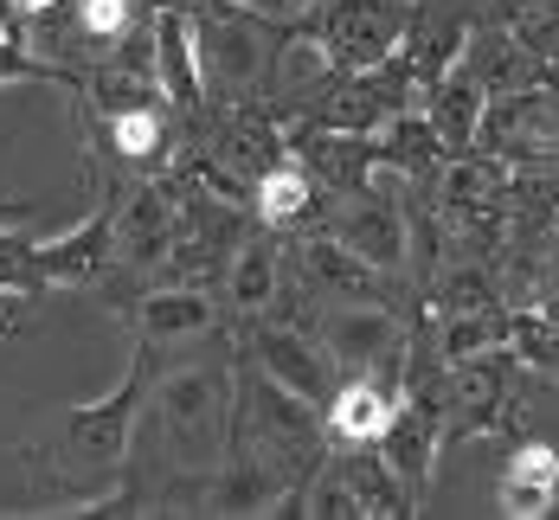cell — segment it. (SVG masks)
<instances>
[{"label": "cell", "mask_w": 559, "mask_h": 520, "mask_svg": "<svg viewBox=\"0 0 559 520\" xmlns=\"http://www.w3.org/2000/svg\"><path fill=\"white\" fill-rule=\"evenodd\" d=\"M155 379V341L135 347V366L129 379L116 386V399L104 404H64L58 418V444L52 450H33V482L39 495H58V501H78L71 515H91L104 495L97 482H110L122 457H129V431H135V404Z\"/></svg>", "instance_id": "cell-1"}, {"label": "cell", "mask_w": 559, "mask_h": 520, "mask_svg": "<svg viewBox=\"0 0 559 520\" xmlns=\"http://www.w3.org/2000/svg\"><path fill=\"white\" fill-rule=\"evenodd\" d=\"M155 418H162L168 450L187 469H213V462H225L231 424H238L231 418V379L213 366H187V373L155 386Z\"/></svg>", "instance_id": "cell-2"}, {"label": "cell", "mask_w": 559, "mask_h": 520, "mask_svg": "<svg viewBox=\"0 0 559 520\" xmlns=\"http://www.w3.org/2000/svg\"><path fill=\"white\" fill-rule=\"evenodd\" d=\"M412 26H418L412 0H329L316 13V33L329 39L341 71H380L386 58H399Z\"/></svg>", "instance_id": "cell-3"}, {"label": "cell", "mask_w": 559, "mask_h": 520, "mask_svg": "<svg viewBox=\"0 0 559 520\" xmlns=\"http://www.w3.org/2000/svg\"><path fill=\"white\" fill-rule=\"evenodd\" d=\"M180 226V180H142L135 193H116V264L142 270L174 251Z\"/></svg>", "instance_id": "cell-4"}, {"label": "cell", "mask_w": 559, "mask_h": 520, "mask_svg": "<svg viewBox=\"0 0 559 520\" xmlns=\"http://www.w3.org/2000/svg\"><path fill=\"white\" fill-rule=\"evenodd\" d=\"M399 404H405V386H399V373H360V379H347L335 386V399L322 404V424H329V444L341 450H373L380 437L392 431V418H399Z\"/></svg>", "instance_id": "cell-5"}, {"label": "cell", "mask_w": 559, "mask_h": 520, "mask_svg": "<svg viewBox=\"0 0 559 520\" xmlns=\"http://www.w3.org/2000/svg\"><path fill=\"white\" fill-rule=\"evenodd\" d=\"M251 347H258V366H264L277 386L302 392L309 404H329V399H335V353L322 347V335H302V328L264 322V328L251 335Z\"/></svg>", "instance_id": "cell-6"}, {"label": "cell", "mask_w": 559, "mask_h": 520, "mask_svg": "<svg viewBox=\"0 0 559 520\" xmlns=\"http://www.w3.org/2000/svg\"><path fill=\"white\" fill-rule=\"evenodd\" d=\"M329 231H335L360 264H373V270H399V264H405V231H412V219H405L399 199H386L380 186H367V193H347V206L335 213V226Z\"/></svg>", "instance_id": "cell-7"}, {"label": "cell", "mask_w": 559, "mask_h": 520, "mask_svg": "<svg viewBox=\"0 0 559 520\" xmlns=\"http://www.w3.org/2000/svg\"><path fill=\"white\" fill-rule=\"evenodd\" d=\"M148 64H155L162 97H168L174 110H200V97H206V71H200V39H193V13H187V7H168V0H162Z\"/></svg>", "instance_id": "cell-8"}, {"label": "cell", "mask_w": 559, "mask_h": 520, "mask_svg": "<svg viewBox=\"0 0 559 520\" xmlns=\"http://www.w3.org/2000/svg\"><path fill=\"white\" fill-rule=\"evenodd\" d=\"M322 347L335 353V366H373V360H399V322L373 302H335L322 309Z\"/></svg>", "instance_id": "cell-9"}, {"label": "cell", "mask_w": 559, "mask_h": 520, "mask_svg": "<svg viewBox=\"0 0 559 520\" xmlns=\"http://www.w3.org/2000/svg\"><path fill=\"white\" fill-rule=\"evenodd\" d=\"M483 104H489V84H483L469 64H450L444 77L425 90V116H431V129H438L444 155H469V148H476Z\"/></svg>", "instance_id": "cell-10"}, {"label": "cell", "mask_w": 559, "mask_h": 520, "mask_svg": "<svg viewBox=\"0 0 559 520\" xmlns=\"http://www.w3.org/2000/svg\"><path fill=\"white\" fill-rule=\"evenodd\" d=\"M496 508L508 520H540L559 508V450L554 444H521L496 482Z\"/></svg>", "instance_id": "cell-11"}, {"label": "cell", "mask_w": 559, "mask_h": 520, "mask_svg": "<svg viewBox=\"0 0 559 520\" xmlns=\"http://www.w3.org/2000/svg\"><path fill=\"white\" fill-rule=\"evenodd\" d=\"M277 251H283L277 238H238L231 270H225V302H231V309L258 315V309H271V302H277V270H283Z\"/></svg>", "instance_id": "cell-12"}, {"label": "cell", "mask_w": 559, "mask_h": 520, "mask_svg": "<svg viewBox=\"0 0 559 520\" xmlns=\"http://www.w3.org/2000/svg\"><path fill=\"white\" fill-rule=\"evenodd\" d=\"M135 322H142V341H174V335H206L219 309L206 289H155L135 302Z\"/></svg>", "instance_id": "cell-13"}, {"label": "cell", "mask_w": 559, "mask_h": 520, "mask_svg": "<svg viewBox=\"0 0 559 520\" xmlns=\"http://www.w3.org/2000/svg\"><path fill=\"white\" fill-rule=\"evenodd\" d=\"M309 206H316V173L302 168L296 155L271 161V168L258 173V186H251V213H258L271 231H277V226H296Z\"/></svg>", "instance_id": "cell-14"}, {"label": "cell", "mask_w": 559, "mask_h": 520, "mask_svg": "<svg viewBox=\"0 0 559 520\" xmlns=\"http://www.w3.org/2000/svg\"><path fill=\"white\" fill-rule=\"evenodd\" d=\"M508 180H514L508 155H450L444 206L456 213V219H476V206H496V199L508 193Z\"/></svg>", "instance_id": "cell-15"}, {"label": "cell", "mask_w": 559, "mask_h": 520, "mask_svg": "<svg viewBox=\"0 0 559 520\" xmlns=\"http://www.w3.org/2000/svg\"><path fill=\"white\" fill-rule=\"evenodd\" d=\"M84 97L97 104V116H122V110H142V104H162V77L155 64H97L84 77Z\"/></svg>", "instance_id": "cell-16"}, {"label": "cell", "mask_w": 559, "mask_h": 520, "mask_svg": "<svg viewBox=\"0 0 559 520\" xmlns=\"http://www.w3.org/2000/svg\"><path fill=\"white\" fill-rule=\"evenodd\" d=\"M104 129H110V155H122V161H155V155L168 148V110H162V104L104 116Z\"/></svg>", "instance_id": "cell-17"}, {"label": "cell", "mask_w": 559, "mask_h": 520, "mask_svg": "<svg viewBox=\"0 0 559 520\" xmlns=\"http://www.w3.org/2000/svg\"><path fill=\"white\" fill-rule=\"evenodd\" d=\"M0 84H78L84 90V77L71 64L33 52V39H20V33H0Z\"/></svg>", "instance_id": "cell-18"}, {"label": "cell", "mask_w": 559, "mask_h": 520, "mask_svg": "<svg viewBox=\"0 0 559 520\" xmlns=\"http://www.w3.org/2000/svg\"><path fill=\"white\" fill-rule=\"evenodd\" d=\"M508 347H514L527 366L559 373V322L547 315V309H527V315H514V322H508Z\"/></svg>", "instance_id": "cell-19"}, {"label": "cell", "mask_w": 559, "mask_h": 520, "mask_svg": "<svg viewBox=\"0 0 559 520\" xmlns=\"http://www.w3.org/2000/svg\"><path fill=\"white\" fill-rule=\"evenodd\" d=\"M135 7L142 0H78V33L97 46H122L135 33Z\"/></svg>", "instance_id": "cell-20"}, {"label": "cell", "mask_w": 559, "mask_h": 520, "mask_svg": "<svg viewBox=\"0 0 559 520\" xmlns=\"http://www.w3.org/2000/svg\"><path fill=\"white\" fill-rule=\"evenodd\" d=\"M309 515H329V520L367 515V501H360V488L347 482V469H335V475H316V482H309Z\"/></svg>", "instance_id": "cell-21"}, {"label": "cell", "mask_w": 559, "mask_h": 520, "mask_svg": "<svg viewBox=\"0 0 559 520\" xmlns=\"http://www.w3.org/2000/svg\"><path fill=\"white\" fill-rule=\"evenodd\" d=\"M0 33H20V39H26V13H20L13 0H0Z\"/></svg>", "instance_id": "cell-22"}, {"label": "cell", "mask_w": 559, "mask_h": 520, "mask_svg": "<svg viewBox=\"0 0 559 520\" xmlns=\"http://www.w3.org/2000/svg\"><path fill=\"white\" fill-rule=\"evenodd\" d=\"M13 7L26 13V26H33V20H46V13H58V0H13Z\"/></svg>", "instance_id": "cell-23"}, {"label": "cell", "mask_w": 559, "mask_h": 520, "mask_svg": "<svg viewBox=\"0 0 559 520\" xmlns=\"http://www.w3.org/2000/svg\"><path fill=\"white\" fill-rule=\"evenodd\" d=\"M540 302H547V315L559 322V264H554V277H547V289H540Z\"/></svg>", "instance_id": "cell-24"}, {"label": "cell", "mask_w": 559, "mask_h": 520, "mask_svg": "<svg viewBox=\"0 0 559 520\" xmlns=\"http://www.w3.org/2000/svg\"><path fill=\"white\" fill-rule=\"evenodd\" d=\"M238 7H258V13H277V0H238Z\"/></svg>", "instance_id": "cell-25"}, {"label": "cell", "mask_w": 559, "mask_h": 520, "mask_svg": "<svg viewBox=\"0 0 559 520\" xmlns=\"http://www.w3.org/2000/svg\"><path fill=\"white\" fill-rule=\"evenodd\" d=\"M554 226H559V206H554Z\"/></svg>", "instance_id": "cell-26"}]
</instances>
